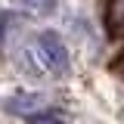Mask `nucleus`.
Returning a JSON list of instances; mask_svg holds the SVG:
<instances>
[{"label": "nucleus", "instance_id": "nucleus-2", "mask_svg": "<svg viewBox=\"0 0 124 124\" xmlns=\"http://www.w3.org/2000/svg\"><path fill=\"white\" fill-rule=\"evenodd\" d=\"M40 106H44V99L37 93H16L13 99H6V112H16V115H31Z\"/></svg>", "mask_w": 124, "mask_h": 124}, {"label": "nucleus", "instance_id": "nucleus-6", "mask_svg": "<svg viewBox=\"0 0 124 124\" xmlns=\"http://www.w3.org/2000/svg\"><path fill=\"white\" fill-rule=\"evenodd\" d=\"M31 124H62V118H56V115H37V118H31Z\"/></svg>", "mask_w": 124, "mask_h": 124}, {"label": "nucleus", "instance_id": "nucleus-3", "mask_svg": "<svg viewBox=\"0 0 124 124\" xmlns=\"http://www.w3.org/2000/svg\"><path fill=\"white\" fill-rule=\"evenodd\" d=\"M19 6H25L28 13H37V16H50L56 9V0H13Z\"/></svg>", "mask_w": 124, "mask_h": 124}, {"label": "nucleus", "instance_id": "nucleus-1", "mask_svg": "<svg viewBox=\"0 0 124 124\" xmlns=\"http://www.w3.org/2000/svg\"><path fill=\"white\" fill-rule=\"evenodd\" d=\"M34 53H37V59L46 71H53V75L68 71V50H65V44L56 31H40L37 40H34Z\"/></svg>", "mask_w": 124, "mask_h": 124}, {"label": "nucleus", "instance_id": "nucleus-4", "mask_svg": "<svg viewBox=\"0 0 124 124\" xmlns=\"http://www.w3.org/2000/svg\"><path fill=\"white\" fill-rule=\"evenodd\" d=\"M108 25H112V31L124 34V0H115V3H112V13H108Z\"/></svg>", "mask_w": 124, "mask_h": 124}, {"label": "nucleus", "instance_id": "nucleus-5", "mask_svg": "<svg viewBox=\"0 0 124 124\" xmlns=\"http://www.w3.org/2000/svg\"><path fill=\"white\" fill-rule=\"evenodd\" d=\"M6 28H19V19H16L13 13H3V16H0V46H3V40H6V34H9Z\"/></svg>", "mask_w": 124, "mask_h": 124}]
</instances>
